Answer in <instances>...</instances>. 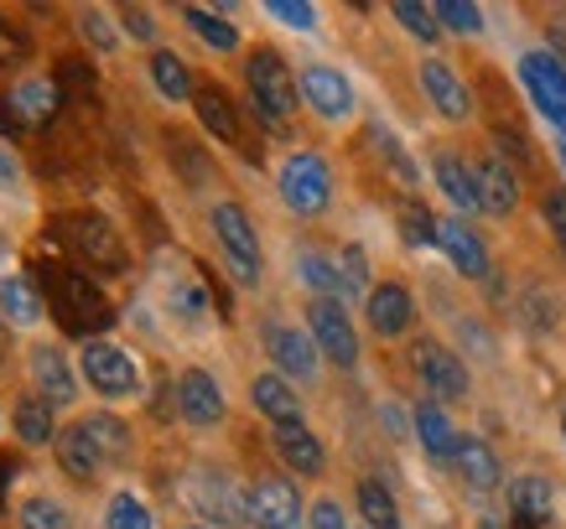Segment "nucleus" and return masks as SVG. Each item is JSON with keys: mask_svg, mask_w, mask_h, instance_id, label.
I'll return each mask as SVG.
<instances>
[{"mask_svg": "<svg viewBox=\"0 0 566 529\" xmlns=\"http://www.w3.org/2000/svg\"><path fill=\"white\" fill-rule=\"evenodd\" d=\"M0 317L11 327H32L42 322V296L27 275H0Z\"/></svg>", "mask_w": 566, "mask_h": 529, "instance_id": "cd10ccee", "label": "nucleus"}, {"mask_svg": "<svg viewBox=\"0 0 566 529\" xmlns=\"http://www.w3.org/2000/svg\"><path fill=\"white\" fill-rule=\"evenodd\" d=\"M458 473H463V483L473 488V494H489V488H499V457L494 446H483L479 436H458Z\"/></svg>", "mask_w": 566, "mask_h": 529, "instance_id": "393cba45", "label": "nucleus"}, {"mask_svg": "<svg viewBox=\"0 0 566 529\" xmlns=\"http://www.w3.org/2000/svg\"><path fill=\"white\" fill-rule=\"evenodd\" d=\"M244 519L255 529H302V498L286 478H255L244 488Z\"/></svg>", "mask_w": 566, "mask_h": 529, "instance_id": "6e6552de", "label": "nucleus"}, {"mask_svg": "<svg viewBox=\"0 0 566 529\" xmlns=\"http://www.w3.org/2000/svg\"><path fill=\"white\" fill-rule=\"evenodd\" d=\"M177 410L188 426H219L223 421V390L208 369H188L177 379Z\"/></svg>", "mask_w": 566, "mask_h": 529, "instance_id": "2eb2a0df", "label": "nucleus"}, {"mask_svg": "<svg viewBox=\"0 0 566 529\" xmlns=\"http://www.w3.org/2000/svg\"><path fill=\"white\" fill-rule=\"evenodd\" d=\"M11 125H21L17 109H11V99H0V130H11Z\"/></svg>", "mask_w": 566, "mask_h": 529, "instance_id": "6e6d98bb", "label": "nucleus"}, {"mask_svg": "<svg viewBox=\"0 0 566 529\" xmlns=\"http://www.w3.org/2000/svg\"><path fill=\"white\" fill-rule=\"evenodd\" d=\"M17 182H21L17 156H11V151H6V146H0V192H6V188H17Z\"/></svg>", "mask_w": 566, "mask_h": 529, "instance_id": "864d4df0", "label": "nucleus"}, {"mask_svg": "<svg viewBox=\"0 0 566 529\" xmlns=\"http://www.w3.org/2000/svg\"><path fill=\"white\" fill-rule=\"evenodd\" d=\"M510 529H541V525H531V519H510Z\"/></svg>", "mask_w": 566, "mask_h": 529, "instance_id": "13d9d810", "label": "nucleus"}, {"mask_svg": "<svg viewBox=\"0 0 566 529\" xmlns=\"http://www.w3.org/2000/svg\"><path fill=\"white\" fill-rule=\"evenodd\" d=\"M442 250L468 281H483V275H489V250H483V240L463 219H442Z\"/></svg>", "mask_w": 566, "mask_h": 529, "instance_id": "4be33fe9", "label": "nucleus"}, {"mask_svg": "<svg viewBox=\"0 0 566 529\" xmlns=\"http://www.w3.org/2000/svg\"><path fill=\"white\" fill-rule=\"evenodd\" d=\"M6 327H11V322L0 317V363H6V348H11V338H6Z\"/></svg>", "mask_w": 566, "mask_h": 529, "instance_id": "4d7b16f0", "label": "nucleus"}, {"mask_svg": "<svg viewBox=\"0 0 566 529\" xmlns=\"http://www.w3.org/2000/svg\"><path fill=\"white\" fill-rule=\"evenodd\" d=\"M57 84H69V88H94V68H88L84 57H63V63H57Z\"/></svg>", "mask_w": 566, "mask_h": 529, "instance_id": "09e8293b", "label": "nucleus"}, {"mask_svg": "<svg viewBox=\"0 0 566 529\" xmlns=\"http://www.w3.org/2000/svg\"><path fill=\"white\" fill-rule=\"evenodd\" d=\"M17 436L27 446H48L57 442V426H52V405L42 394H21L17 400Z\"/></svg>", "mask_w": 566, "mask_h": 529, "instance_id": "72a5a7b5", "label": "nucleus"}, {"mask_svg": "<svg viewBox=\"0 0 566 529\" xmlns=\"http://www.w3.org/2000/svg\"><path fill=\"white\" fill-rule=\"evenodd\" d=\"M52 240H63V250H69L73 260H84L88 271H104V275L125 271V240L104 213H88V208L57 213V219H52Z\"/></svg>", "mask_w": 566, "mask_h": 529, "instance_id": "7ed1b4c3", "label": "nucleus"}, {"mask_svg": "<svg viewBox=\"0 0 566 529\" xmlns=\"http://www.w3.org/2000/svg\"><path fill=\"white\" fill-rule=\"evenodd\" d=\"M307 529H348V519H344V509H338L333 498H317V504H312Z\"/></svg>", "mask_w": 566, "mask_h": 529, "instance_id": "8fccbe9b", "label": "nucleus"}, {"mask_svg": "<svg viewBox=\"0 0 566 529\" xmlns=\"http://www.w3.org/2000/svg\"><path fill=\"white\" fill-rule=\"evenodd\" d=\"M541 213H546V229L551 240L566 250V188H551L546 198H541Z\"/></svg>", "mask_w": 566, "mask_h": 529, "instance_id": "49530a36", "label": "nucleus"}, {"mask_svg": "<svg viewBox=\"0 0 566 529\" xmlns=\"http://www.w3.org/2000/svg\"><path fill=\"white\" fill-rule=\"evenodd\" d=\"M271 446H275V457L286 462L296 478H317V473L327 467L323 442H317L307 426H275L271 431Z\"/></svg>", "mask_w": 566, "mask_h": 529, "instance_id": "6ab92c4d", "label": "nucleus"}, {"mask_svg": "<svg viewBox=\"0 0 566 529\" xmlns=\"http://www.w3.org/2000/svg\"><path fill=\"white\" fill-rule=\"evenodd\" d=\"M78 426H84V436L94 442V452L104 457V467H115V462L130 457V426H125V421H115V415L94 410V415H84Z\"/></svg>", "mask_w": 566, "mask_h": 529, "instance_id": "bb28decb", "label": "nucleus"}, {"mask_svg": "<svg viewBox=\"0 0 566 529\" xmlns=\"http://www.w3.org/2000/svg\"><path fill=\"white\" fill-rule=\"evenodd\" d=\"M525 307H531V322L535 327H551V322H556V301H546L541 290H531V301H525Z\"/></svg>", "mask_w": 566, "mask_h": 529, "instance_id": "603ef678", "label": "nucleus"}, {"mask_svg": "<svg viewBox=\"0 0 566 529\" xmlns=\"http://www.w3.org/2000/svg\"><path fill=\"white\" fill-rule=\"evenodd\" d=\"M250 400L271 426H302V400L281 374H255L250 379Z\"/></svg>", "mask_w": 566, "mask_h": 529, "instance_id": "aec40b11", "label": "nucleus"}, {"mask_svg": "<svg viewBox=\"0 0 566 529\" xmlns=\"http://www.w3.org/2000/svg\"><path fill=\"white\" fill-rule=\"evenodd\" d=\"M416 374H421V384H427L437 400H463L468 394V363L452 353V348H442V342H416Z\"/></svg>", "mask_w": 566, "mask_h": 529, "instance_id": "9b49d317", "label": "nucleus"}, {"mask_svg": "<svg viewBox=\"0 0 566 529\" xmlns=\"http://www.w3.org/2000/svg\"><path fill=\"white\" fill-rule=\"evenodd\" d=\"M333 198V171L317 151H296L286 167H281V203L302 213V219H317Z\"/></svg>", "mask_w": 566, "mask_h": 529, "instance_id": "39448f33", "label": "nucleus"}, {"mask_svg": "<svg viewBox=\"0 0 566 529\" xmlns=\"http://www.w3.org/2000/svg\"><path fill=\"white\" fill-rule=\"evenodd\" d=\"M84 379L94 384L99 394H109V400H120V394H136L140 384V369L136 359L125 353V348H115V342H84Z\"/></svg>", "mask_w": 566, "mask_h": 529, "instance_id": "1a4fd4ad", "label": "nucleus"}, {"mask_svg": "<svg viewBox=\"0 0 566 529\" xmlns=\"http://www.w3.org/2000/svg\"><path fill=\"white\" fill-rule=\"evenodd\" d=\"M479 529H499V525H479Z\"/></svg>", "mask_w": 566, "mask_h": 529, "instance_id": "e2e57ef3", "label": "nucleus"}, {"mask_svg": "<svg viewBox=\"0 0 566 529\" xmlns=\"http://www.w3.org/2000/svg\"><path fill=\"white\" fill-rule=\"evenodd\" d=\"M307 332L317 342V353L327 363H338V369H354L359 363V332L348 322L344 301H312L307 307Z\"/></svg>", "mask_w": 566, "mask_h": 529, "instance_id": "0eeeda50", "label": "nucleus"}, {"mask_svg": "<svg viewBox=\"0 0 566 529\" xmlns=\"http://www.w3.org/2000/svg\"><path fill=\"white\" fill-rule=\"evenodd\" d=\"M167 307H172L177 322H208V286L198 275H172L167 281Z\"/></svg>", "mask_w": 566, "mask_h": 529, "instance_id": "2f4dec72", "label": "nucleus"}, {"mask_svg": "<svg viewBox=\"0 0 566 529\" xmlns=\"http://www.w3.org/2000/svg\"><path fill=\"white\" fill-rule=\"evenodd\" d=\"M416 436H421L431 462L458 457V431H452V421L442 415V405H416Z\"/></svg>", "mask_w": 566, "mask_h": 529, "instance_id": "c85d7f7f", "label": "nucleus"}, {"mask_svg": "<svg viewBox=\"0 0 566 529\" xmlns=\"http://www.w3.org/2000/svg\"><path fill=\"white\" fill-rule=\"evenodd\" d=\"M359 514L369 529H400V504H395V494L379 478L359 483Z\"/></svg>", "mask_w": 566, "mask_h": 529, "instance_id": "f704fd0d", "label": "nucleus"}, {"mask_svg": "<svg viewBox=\"0 0 566 529\" xmlns=\"http://www.w3.org/2000/svg\"><path fill=\"white\" fill-rule=\"evenodd\" d=\"M296 275H302V286L317 296V301H338L344 296V275H338V265L327 255H317V250H302L296 255Z\"/></svg>", "mask_w": 566, "mask_h": 529, "instance_id": "7c9ffc66", "label": "nucleus"}, {"mask_svg": "<svg viewBox=\"0 0 566 529\" xmlns=\"http://www.w3.org/2000/svg\"><path fill=\"white\" fill-rule=\"evenodd\" d=\"M431 177H437L442 198L458 208V213H483V203H479V177H473V167H468L458 151H437V156H431Z\"/></svg>", "mask_w": 566, "mask_h": 529, "instance_id": "f3484780", "label": "nucleus"}, {"mask_svg": "<svg viewBox=\"0 0 566 529\" xmlns=\"http://www.w3.org/2000/svg\"><path fill=\"white\" fill-rule=\"evenodd\" d=\"M78 27H84V36L94 42V47H104V52L120 47V36H115V27H109V17H104L99 6H88L84 17H78Z\"/></svg>", "mask_w": 566, "mask_h": 529, "instance_id": "a18cd8bd", "label": "nucleus"}, {"mask_svg": "<svg viewBox=\"0 0 566 529\" xmlns=\"http://www.w3.org/2000/svg\"><path fill=\"white\" fill-rule=\"evenodd\" d=\"M375 146H379V156H385V167H390L395 177L406 182V188H411L416 177H421V171H416V161L406 156V146H400V140H395L390 130H379V125H375Z\"/></svg>", "mask_w": 566, "mask_h": 529, "instance_id": "79ce46f5", "label": "nucleus"}, {"mask_svg": "<svg viewBox=\"0 0 566 529\" xmlns=\"http://www.w3.org/2000/svg\"><path fill=\"white\" fill-rule=\"evenodd\" d=\"M17 529H73V514L57 498H27L17 514Z\"/></svg>", "mask_w": 566, "mask_h": 529, "instance_id": "4c0bfd02", "label": "nucleus"}, {"mask_svg": "<svg viewBox=\"0 0 566 529\" xmlns=\"http://www.w3.org/2000/svg\"><path fill=\"white\" fill-rule=\"evenodd\" d=\"M364 317L375 327V338H400V332L416 322L411 290L400 286V281H379V286L364 296Z\"/></svg>", "mask_w": 566, "mask_h": 529, "instance_id": "4468645a", "label": "nucleus"}, {"mask_svg": "<svg viewBox=\"0 0 566 529\" xmlns=\"http://www.w3.org/2000/svg\"><path fill=\"white\" fill-rule=\"evenodd\" d=\"M11 473H17V467L0 457V509H6V494H11Z\"/></svg>", "mask_w": 566, "mask_h": 529, "instance_id": "5fc2aeb1", "label": "nucleus"}, {"mask_svg": "<svg viewBox=\"0 0 566 529\" xmlns=\"http://www.w3.org/2000/svg\"><path fill=\"white\" fill-rule=\"evenodd\" d=\"M151 84H156V94L161 99H172V104H182V99H192L198 88H192V73H188V63L177 57V52H156L151 57Z\"/></svg>", "mask_w": 566, "mask_h": 529, "instance_id": "473e14b6", "label": "nucleus"}, {"mask_svg": "<svg viewBox=\"0 0 566 529\" xmlns=\"http://www.w3.org/2000/svg\"><path fill=\"white\" fill-rule=\"evenodd\" d=\"M182 21H188L192 32L203 36L213 52H234V47H240V32H234L219 11H208V6H182Z\"/></svg>", "mask_w": 566, "mask_h": 529, "instance_id": "c9c22d12", "label": "nucleus"}, {"mask_svg": "<svg viewBox=\"0 0 566 529\" xmlns=\"http://www.w3.org/2000/svg\"><path fill=\"white\" fill-rule=\"evenodd\" d=\"M213 240H219L223 260L240 286H260V240H255V223L240 203H219L213 208Z\"/></svg>", "mask_w": 566, "mask_h": 529, "instance_id": "20e7f679", "label": "nucleus"}, {"mask_svg": "<svg viewBox=\"0 0 566 529\" xmlns=\"http://www.w3.org/2000/svg\"><path fill=\"white\" fill-rule=\"evenodd\" d=\"M395 21H400V27H406L416 42H437V36H442V21H437V11H431V6H416V0H400V6H395Z\"/></svg>", "mask_w": 566, "mask_h": 529, "instance_id": "ea45409f", "label": "nucleus"}, {"mask_svg": "<svg viewBox=\"0 0 566 529\" xmlns=\"http://www.w3.org/2000/svg\"><path fill=\"white\" fill-rule=\"evenodd\" d=\"M32 384L48 405H73V374L57 348H36L32 353Z\"/></svg>", "mask_w": 566, "mask_h": 529, "instance_id": "5701e85b", "label": "nucleus"}, {"mask_svg": "<svg viewBox=\"0 0 566 529\" xmlns=\"http://www.w3.org/2000/svg\"><path fill=\"white\" fill-rule=\"evenodd\" d=\"M265 353H271L275 374L281 379H317V342L312 332H296L286 322H265Z\"/></svg>", "mask_w": 566, "mask_h": 529, "instance_id": "f8f14e48", "label": "nucleus"}, {"mask_svg": "<svg viewBox=\"0 0 566 529\" xmlns=\"http://www.w3.org/2000/svg\"><path fill=\"white\" fill-rule=\"evenodd\" d=\"M188 498H192V509L203 514L208 525H219V529H234L244 519V498L240 488L223 478V473H213V467H198L188 478Z\"/></svg>", "mask_w": 566, "mask_h": 529, "instance_id": "9d476101", "label": "nucleus"}, {"mask_svg": "<svg viewBox=\"0 0 566 529\" xmlns=\"http://www.w3.org/2000/svg\"><path fill=\"white\" fill-rule=\"evenodd\" d=\"M421 88H427L431 109H437V115H442V120L463 125L468 115H473V99H468L463 78H458V73L447 68L442 57H427V63H421Z\"/></svg>", "mask_w": 566, "mask_h": 529, "instance_id": "dca6fc26", "label": "nucleus"}, {"mask_svg": "<svg viewBox=\"0 0 566 529\" xmlns=\"http://www.w3.org/2000/svg\"><path fill=\"white\" fill-rule=\"evenodd\" d=\"M265 11H271L275 21H286V27H302V32H312V27H317V11H312V6H292V0H271Z\"/></svg>", "mask_w": 566, "mask_h": 529, "instance_id": "de8ad7c7", "label": "nucleus"}, {"mask_svg": "<svg viewBox=\"0 0 566 529\" xmlns=\"http://www.w3.org/2000/svg\"><path fill=\"white\" fill-rule=\"evenodd\" d=\"M192 109H198V120H203V130L213 140H223V146H240V115H234V99H229L219 84L198 88V94H192Z\"/></svg>", "mask_w": 566, "mask_h": 529, "instance_id": "412c9836", "label": "nucleus"}, {"mask_svg": "<svg viewBox=\"0 0 566 529\" xmlns=\"http://www.w3.org/2000/svg\"><path fill=\"white\" fill-rule=\"evenodd\" d=\"M120 21H125V32L136 36V42H151V36H156V21H151V11H140V6H125V11H120Z\"/></svg>", "mask_w": 566, "mask_h": 529, "instance_id": "3c124183", "label": "nucleus"}, {"mask_svg": "<svg viewBox=\"0 0 566 529\" xmlns=\"http://www.w3.org/2000/svg\"><path fill=\"white\" fill-rule=\"evenodd\" d=\"M0 260H6V240H0Z\"/></svg>", "mask_w": 566, "mask_h": 529, "instance_id": "680f3d73", "label": "nucleus"}, {"mask_svg": "<svg viewBox=\"0 0 566 529\" xmlns=\"http://www.w3.org/2000/svg\"><path fill=\"white\" fill-rule=\"evenodd\" d=\"M520 84L535 99V109L551 120V130L566 136V68L556 63V52H525L520 57Z\"/></svg>", "mask_w": 566, "mask_h": 529, "instance_id": "423d86ee", "label": "nucleus"}, {"mask_svg": "<svg viewBox=\"0 0 566 529\" xmlns=\"http://www.w3.org/2000/svg\"><path fill=\"white\" fill-rule=\"evenodd\" d=\"M11 109L21 125H48L57 115V84L52 78H21L11 88Z\"/></svg>", "mask_w": 566, "mask_h": 529, "instance_id": "a878e982", "label": "nucleus"}, {"mask_svg": "<svg viewBox=\"0 0 566 529\" xmlns=\"http://www.w3.org/2000/svg\"><path fill=\"white\" fill-rule=\"evenodd\" d=\"M510 509H515V519L546 525L551 509H556V494H551V483H546V478H535V473H525V478L510 483Z\"/></svg>", "mask_w": 566, "mask_h": 529, "instance_id": "c756f323", "label": "nucleus"}, {"mask_svg": "<svg viewBox=\"0 0 566 529\" xmlns=\"http://www.w3.org/2000/svg\"><path fill=\"white\" fill-rule=\"evenodd\" d=\"M104 529H151V509L130 494H115L104 509Z\"/></svg>", "mask_w": 566, "mask_h": 529, "instance_id": "a19ab883", "label": "nucleus"}, {"mask_svg": "<svg viewBox=\"0 0 566 529\" xmlns=\"http://www.w3.org/2000/svg\"><path fill=\"white\" fill-rule=\"evenodd\" d=\"M244 88H250V109L271 136H292L296 125V78L286 57L275 47H255L244 63Z\"/></svg>", "mask_w": 566, "mask_h": 529, "instance_id": "f03ea898", "label": "nucleus"}, {"mask_svg": "<svg viewBox=\"0 0 566 529\" xmlns=\"http://www.w3.org/2000/svg\"><path fill=\"white\" fill-rule=\"evenodd\" d=\"M32 57V42H27V32H21L17 21L0 17V68H21Z\"/></svg>", "mask_w": 566, "mask_h": 529, "instance_id": "c03bdc74", "label": "nucleus"}, {"mask_svg": "<svg viewBox=\"0 0 566 529\" xmlns=\"http://www.w3.org/2000/svg\"><path fill=\"white\" fill-rule=\"evenodd\" d=\"M556 156H562V167H566V136H556Z\"/></svg>", "mask_w": 566, "mask_h": 529, "instance_id": "bf43d9fd", "label": "nucleus"}, {"mask_svg": "<svg viewBox=\"0 0 566 529\" xmlns=\"http://www.w3.org/2000/svg\"><path fill=\"white\" fill-rule=\"evenodd\" d=\"M437 21H442V32H458V36H479L483 32V11L479 6H468V0H442V6H431Z\"/></svg>", "mask_w": 566, "mask_h": 529, "instance_id": "58836bf2", "label": "nucleus"}, {"mask_svg": "<svg viewBox=\"0 0 566 529\" xmlns=\"http://www.w3.org/2000/svg\"><path fill=\"white\" fill-rule=\"evenodd\" d=\"M36 281L48 290V307L57 317V327L69 332V338H94L99 342L104 327H115V307H109V296H104L88 275L69 271V265H57V260H42L36 265Z\"/></svg>", "mask_w": 566, "mask_h": 529, "instance_id": "f257e3e1", "label": "nucleus"}, {"mask_svg": "<svg viewBox=\"0 0 566 529\" xmlns=\"http://www.w3.org/2000/svg\"><path fill=\"white\" fill-rule=\"evenodd\" d=\"M57 462H63V473H69L73 483H94L99 478V467H104V457L94 452V442L84 436L78 421H73L69 431H57Z\"/></svg>", "mask_w": 566, "mask_h": 529, "instance_id": "b1692460", "label": "nucleus"}, {"mask_svg": "<svg viewBox=\"0 0 566 529\" xmlns=\"http://www.w3.org/2000/svg\"><path fill=\"white\" fill-rule=\"evenodd\" d=\"M338 275H344V296H364L369 290V260H364L359 244H348L338 255Z\"/></svg>", "mask_w": 566, "mask_h": 529, "instance_id": "37998d69", "label": "nucleus"}, {"mask_svg": "<svg viewBox=\"0 0 566 529\" xmlns=\"http://www.w3.org/2000/svg\"><path fill=\"white\" fill-rule=\"evenodd\" d=\"M562 436H566V410H562Z\"/></svg>", "mask_w": 566, "mask_h": 529, "instance_id": "052dcab7", "label": "nucleus"}, {"mask_svg": "<svg viewBox=\"0 0 566 529\" xmlns=\"http://www.w3.org/2000/svg\"><path fill=\"white\" fill-rule=\"evenodd\" d=\"M302 94H307V104L323 115V120H348L354 115V88H348V78L338 68H327V63H312V68H302Z\"/></svg>", "mask_w": 566, "mask_h": 529, "instance_id": "ddd939ff", "label": "nucleus"}, {"mask_svg": "<svg viewBox=\"0 0 566 529\" xmlns=\"http://www.w3.org/2000/svg\"><path fill=\"white\" fill-rule=\"evenodd\" d=\"M395 219H400V240L411 244V250H431V244H442V219H431L427 208L411 203V198L400 203Z\"/></svg>", "mask_w": 566, "mask_h": 529, "instance_id": "e433bc0d", "label": "nucleus"}, {"mask_svg": "<svg viewBox=\"0 0 566 529\" xmlns=\"http://www.w3.org/2000/svg\"><path fill=\"white\" fill-rule=\"evenodd\" d=\"M473 177H479V203L483 213H494V219H510L520 208V177L499 156H483V161H473Z\"/></svg>", "mask_w": 566, "mask_h": 529, "instance_id": "a211bd4d", "label": "nucleus"}]
</instances>
